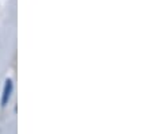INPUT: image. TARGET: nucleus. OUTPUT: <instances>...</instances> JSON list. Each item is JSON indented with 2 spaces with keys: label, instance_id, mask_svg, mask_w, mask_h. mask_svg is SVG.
Returning <instances> with one entry per match:
<instances>
[{
  "label": "nucleus",
  "instance_id": "f257e3e1",
  "mask_svg": "<svg viewBox=\"0 0 152 134\" xmlns=\"http://www.w3.org/2000/svg\"><path fill=\"white\" fill-rule=\"evenodd\" d=\"M14 89V83L11 79H7L4 81V88H3V93H1V106L6 107L10 102V98H11V93H12Z\"/></svg>",
  "mask_w": 152,
  "mask_h": 134
}]
</instances>
